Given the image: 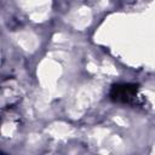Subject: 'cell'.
Listing matches in <instances>:
<instances>
[{"mask_svg": "<svg viewBox=\"0 0 155 155\" xmlns=\"http://www.w3.org/2000/svg\"><path fill=\"white\" fill-rule=\"evenodd\" d=\"M138 87L134 84H121L114 85L110 91V98L114 102L120 103H130L137 96Z\"/></svg>", "mask_w": 155, "mask_h": 155, "instance_id": "1", "label": "cell"}]
</instances>
